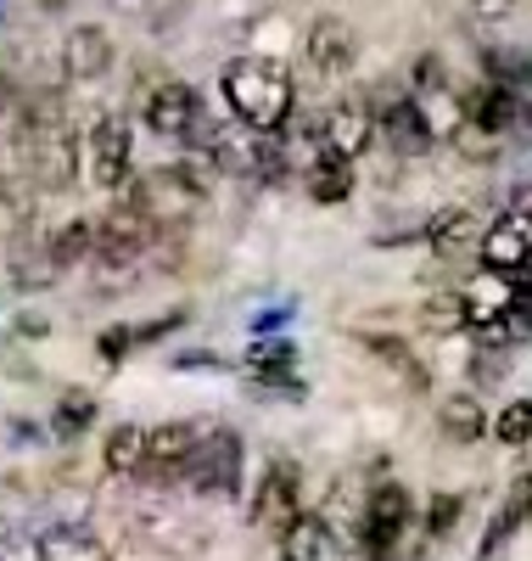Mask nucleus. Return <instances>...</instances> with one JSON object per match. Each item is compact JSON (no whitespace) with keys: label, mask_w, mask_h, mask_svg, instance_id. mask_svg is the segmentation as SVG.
Masks as SVG:
<instances>
[{"label":"nucleus","mask_w":532,"mask_h":561,"mask_svg":"<svg viewBox=\"0 0 532 561\" xmlns=\"http://www.w3.org/2000/svg\"><path fill=\"white\" fill-rule=\"evenodd\" d=\"M370 140H375V113L359 107V102H343L320 118V147L336 152V158H359Z\"/></svg>","instance_id":"12"},{"label":"nucleus","mask_w":532,"mask_h":561,"mask_svg":"<svg viewBox=\"0 0 532 561\" xmlns=\"http://www.w3.org/2000/svg\"><path fill=\"white\" fill-rule=\"evenodd\" d=\"M348 192H354V158H336V152L320 147V158L309 169V197L314 203H343Z\"/></svg>","instance_id":"16"},{"label":"nucleus","mask_w":532,"mask_h":561,"mask_svg":"<svg viewBox=\"0 0 532 561\" xmlns=\"http://www.w3.org/2000/svg\"><path fill=\"white\" fill-rule=\"evenodd\" d=\"M494 433H499V444H532V399L527 404H505L499 410V421H494Z\"/></svg>","instance_id":"25"},{"label":"nucleus","mask_w":532,"mask_h":561,"mask_svg":"<svg viewBox=\"0 0 532 561\" xmlns=\"http://www.w3.org/2000/svg\"><path fill=\"white\" fill-rule=\"evenodd\" d=\"M527 259H532V214L527 208H510V214H499L488 230H482V264L488 270L521 275Z\"/></svg>","instance_id":"7"},{"label":"nucleus","mask_w":532,"mask_h":561,"mask_svg":"<svg viewBox=\"0 0 532 561\" xmlns=\"http://www.w3.org/2000/svg\"><path fill=\"white\" fill-rule=\"evenodd\" d=\"M140 466H147V427H113V438H107V472L135 478Z\"/></svg>","instance_id":"21"},{"label":"nucleus","mask_w":532,"mask_h":561,"mask_svg":"<svg viewBox=\"0 0 532 561\" xmlns=\"http://www.w3.org/2000/svg\"><path fill=\"white\" fill-rule=\"evenodd\" d=\"M365 348H370V354H375L381 365H393V370H404V377H409L415 388H426V370L415 365V354H409V348H404L398 337H365Z\"/></svg>","instance_id":"24"},{"label":"nucleus","mask_w":532,"mask_h":561,"mask_svg":"<svg viewBox=\"0 0 532 561\" xmlns=\"http://www.w3.org/2000/svg\"><path fill=\"white\" fill-rule=\"evenodd\" d=\"M426 242L431 248H438V253H465L471 242H482V230H476V214L471 208H449V214H438V219H431L426 225Z\"/></svg>","instance_id":"17"},{"label":"nucleus","mask_w":532,"mask_h":561,"mask_svg":"<svg viewBox=\"0 0 532 561\" xmlns=\"http://www.w3.org/2000/svg\"><path fill=\"white\" fill-rule=\"evenodd\" d=\"M62 68H68V79H79V84L107 79V68H113V39H107V28L79 23V28L62 39Z\"/></svg>","instance_id":"13"},{"label":"nucleus","mask_w":532,"mask_h":561,"mask_svg":"<svg viewBox=\"0 0 532 561\" xmlns=\"http://www.w3.org/2000/svg\"><path fill=\"white\" fill-rule=\"evenodd\" d=\"M298 466L292 460H275L269 472H264V483H258V494H253V523L258 528H286L298 517Z\"/></svg>","instance_id":"11"},{"label":"nucleus","mask_w":532,"mask_h":561,"mask_svg":"<svg viewBox=\"0 0 532 561\" xmlns=\"http://www.w3.org/2000/svg\"><path fill=\"white\" fill-rule=\"evenodd\" d=\"M303 51H309V68H314V73L336 79V73H348V68L359 62V34H354L348 18H314Z\"/></svg>","instance_id":"8"},{"label":"nucleus","mask_w":532,"mask_h":561,"mask_svg":"<svg viewBox=\"0 0 532 561\" xmlns=\"http://www.w3.org/2000/svg\"><path fill=\"white\" fill-rule=\"evenodd\" d=\"M45 7H62V0H45Z\"/></svg>","instance_id":"32"},{"label":"nucleus","mask_w":532,"mask_h":561,"mask_svg":"<svg viewBox=\"0 0 532 561\" xmlns=\"http://www.w3.org/2000/svg\"><path fill=\"white\" fill-rule=\"evenodd\" d=\"M454 517H460V500H454V494H443L438 505H431V534H438V539H443V534L454 528Z\"/></svg>","instance_id":"28"},{"label":"nucleus","mask_w":532,"mask_h":561,"mask_svg":"<svg viewBox=\"0 0 532 561\" xmlns=\"http://www.w3.org/2000/svg\"><path fill=\"white\" fill-rule=\"evenodd\" d=\"M140 118H147V129L163 135V140H197V147H208V135H213V124L203 113V96L180 79L152 84L147 96H140Z\"/></svg>","instance_id":"3"},{"label":"nucleus","mask_w":532,"mask_h":561,"mask_svg":"<svg viewBox=\"0 0 532 561\" xmlns=\"http://www.w3.org/2000/svg\"><path fill=\"white\" fill-rule=\"evenodd\" d=\"M375 135H386V147H393L398 158H420V152H431V140H438V129H431L420 96H393V102H386Z\"/></svg>","instance_id":"9"},{"label":"nucleus","mask_w":532,"mask_h":561,"mask_svg":"<svg viewBox=\"0 0 532 561\" xmlns=\"http://www.w3.org/2000/svg\"><path fill=\"white\" fill-rule=\"evenodd\" d=\"M147 0H113V12H140Z\"/></svg>","instance_id":"30"},{"label":"nucleus","mask_w":532,"mask_h":561,"mask_svg":"<svg viewBox=\"0 0 532 561\" xmlns=\"http://www.w3.org/2000/svg\"><path fill=\"white\" fill-rule=\"evenodd\" d=\"M39 556H45V561H113L107 545L95 539L84 523H57L51 534L39 539Z\"/></svg>","instance_id":"15"},{"label":"nucleus","mask_w":532,"mask_h":561,"mask_svg":"<svg viewBox=\"0 0 532 561\" xmlns=\"http://www.w3.org/2000/svg\"><path fill=\"white\" fill-rule=\"evenodd\" d=\"M90 421H95V399H90V393H62V404H57V415H51V427H57L62 438H79Z\"/></svg>","instance_id":"23"},{"label":"nucleus","mask_w":532,"mask_h":561,"mask_svg":"<svg viewBox=\"0 0 532 561\" xmlns=\"http://www.w3.org/2000/svg\"><path fill=\"white\" fill-rule=\"evenodd\" d=\"M57 280V259H51V248H12V287H23V293H39V287H51Z\"/></svg>","instance_id":"19"},{"label":"nucleus","mask_w":532,"mask_h":561,"mask_svg":"<svg viewBox=\"0 0 532 561\" xmlns=\"http://www.w3.org/2000/svg\"><path fill=\"white\" fill-rule=\"evenodd\" d=\"M129 539L140 550H152V556H174V561H190V556H203L213 528L197 517V511H185L163 494H147V500H135L129 505Z\"/></svg>","instance_id":"2"},{"label":"nucleus","mask_w":532,"mask_h":561,"mask_svg":"<svg viewBox=\"0 0 532 561\" xmlns=\"http://www.w3.org/2000/svg\"><path fill=\"white\" fill-rule=\"evenodd\" d=\"M438 427L454 438V444H471V438H482V433H488V415H482V404L476 399H443L438 404Z\"/></svg>","instance_id":"18"},{"label":"nucleus","mask_w":532,"mask_h":561,"mask_svg":"<svg viewBox=\"0 0 532 561\" xmlns=\"http://www.w3.org/2000/svg\"><path fill=\"white\" fill-rule=\"evenodd\" d=\"M45 248H51L57 270H73V264H84V259L95 253V219H68V225H62V230H57V237L45 242Z\"/></svg>","instance_id":"20"},{"label":"nucleus","mask_w":532,"mask_h":561,"mask_svg":"<svg viewBox=\"0 0 532 561\" xmlns=\"http://www.w3.org/2000/svg\"><path fill=\"white\" fill-rule=\"evenodd\" d=\"M180 483H185L190 494L230 500V494L241 489V438H235V433H224V427H208V433H203V444L190 449Z\"/></svg>","instance_id":"4"},{"label":"nucleus","mask_w":532,"mask_h":561,"mask_svg":"<svg viewBox=\"0 0 532 561\" xmlns=\"http://www.w3.org/2000/svg\"><path fill=\"white\" fill-rule=\"evenodd\" d=\"M449 140H454V152L471 158V163H488V158H499V147H505V135H494L488 124H476V118H460Z\"/></svg>","instance_id":"22"},{"label":"nucleus","mask_w":532,"mask_h":561,"mask_svg":"<svg viewBox=\"0 0 532 561\" xmlns=\"http://www.w3.org/2000/svg\"><path fill=\"white\" fill-rule=\"evenodd\" d=\"M79 174L102 192H124L129 185V124L124 118H95L79 135Z\"/></svg>","instance_id":"5"},{"label":"nucleus","mask_w":532,"mask_h":561,"mask_svg":"<svg viewBox=\"0 0 532 561\" xmlns=\"http://www.w3.org/2000/svg\"><path fill=\"white\" fill-rule=\"evenodd\" d=\"M409 528V494L398 483H386L370 494V511H365V556L370 561H386V550L398 545V534Z\"/></svg>","instance_id":"10"},{"label":"nucleus","mask_w":532,"mask_h":561,"mask_svg":"<svg viewBox=\"0 0 532 561\" xmlns=\"http://www.w3.org/2000/svg\"><path fill=\"white\" fill-rule=\"evenodd\" d=\"M516 280H521V287H532V259H527V270H521Z\"/></svg>","instance_id":"31"},{"label":"nucleus","mask_w":532,"mask_h":561,"mask_svg":"<svg viewBox=\"0 0 532 561\" xmlns=\"http://www.w3.org/2000/svg\"><path fill=\"white\" fill-rule=\"evenodd\" d=\"M203 433L208 427H197V421H163V427H152L147 433V466H140V478H147L152 489L158 483H174L185 472L190 449L203 444Z\"/></svg>","instance_id":"6"},{"label":"nucleus","mask_w":532,"mask_h":561,"mask_svg":"<svg viewBox=\"0 0 532 561\" xmlns=\"http://www.w3.org/2000/svg\"><path fill=\"white\" fill-rule=\"evenodd\" d=\"M280 556L286 561H336V556H343V545H336V534H331L325 517L298 511V517L280 528Z\"/></svg>","instance_id":"14"},{"label":"nucleus","mask_w":532,"mask_h":561,"mask_svg":"<svg viewBox=\"0 0 532 561\" xmlns=\"http://www.w3.org/2000/svg\"><path fill=\"white\" fill-rule=\"evenodd\" d=\"M465 7H471L476 23H505L516 12V0H465Z\"/></svg>","instance_id":"27"},{"label":"nucleus","mask_w":532,"mask_h":561,"mask_svg":"<svg viewBox=\"0 0 532 561\" xmlns=\"http://www.w3.org/2000/svg\"><path fill=\"white\" fill-rule=\"evenodd\" d=\"M426 320L431 325H465V298H438L426 309Z\"/></svg>","instance_id":"26"},{"label":"nucleus","mask_w":532,"mask_h":561,"mask_svg":"<svg viewBox=\"0 0 532 561\" xmlns=\"http://www.w3.org/2000/svg\"><path fill=\"white\" fill-rule=\"evenodd\" d=\"M224 102L253 129H286V118H292V73L269 57H241L224 68Z\"/></svg>","instance_id":"1"},{"label":"nucleus","mask_w":532,"mask_h":561,"mask_svg":"<svg viewBox=\"0 0 532 561\" xmlns=\"http://www.w3.org/2000/svg\"><path fill=\"white\" fill-rule=\"evenodd\" d=\"M0 561H45V556H39V539H23L18 534V539L0 545Z\"/></svg>","instance_id":"29"}]
</instances>
